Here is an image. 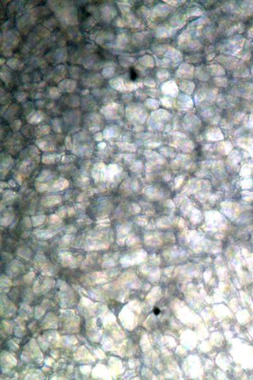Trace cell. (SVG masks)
I'll list each match as a JSON object with an SVG mask.
<instances>
[{
  "mask_svg": "<svg viewBox=\"0 0 253 380\" xmlns=\"http://www.w3.org/2000/svg\"><path fill=\"white\" fill-rule=\"evenodd\" d=\"M120 108V105L119 103L116 102H111L107 105L103 106L101 109V114L105 117V118L109 120H113L115 119L118 111Z\"/></svg>",
  "mask_w": 253,
  "mask_h": 380,
  "instance_id": "1",
  "label": "cell"
},
{
  "mask_svg": "<svg viewBox=\"0 0 253 380\" xmlns=\"http://www.w3.org/2000/svg\"><path fill=\"white\" fill-rule=\"evenodd\" d=\"M77 81L72 79H65L58 84V88L63 91L71 93L75 91L77 87Z\"/></svg>",
  "mask_w": 253,
  "mask_h": 380,
  "instance_id": "2",
  "label": "cell"
},
{
  "mask_svg": "<svg viewBox=\"0 0 253 380\" xmlns=\"http://www.w3.org/2000/svg\"><path fill=\"white\" fill-rule=\"evenodd\" d=\"M44 112L43 111H33L27 116V122L30 124H38L45 118Z\"/></svg>",
  "mask_w": 253,
  "mask_h": 380,
  "instance_id": "3",
  "label": "cell"
},
{
  "mask_svg": "<svg viewBox=\"0 0 253 380\" xmlns=\"http://www.w3.org/2000/svg\"><path fill=\"white\" fill-rule=\"evenodd\" d=\"M101 13L104 19L106 21H109L115 16L116 12L114 7L110 4H105L101 8Z\"/></svg>",
  "mask_w": 253,
  "mask_h": 380,
  "instance_id": "4",
  "label": "cell"
},
{
  "mask_svg": "<svg viewBox=\"0 0 253 380\" xmlns=\"http://www.w3.org/2000/svg\"><path fill=\"white\" fill-rule=\"evenodd\" d=\"M69 185V182L67 179L60 178L54 182L51 187H49V190H50V191H60L65 189Z\"/></svg>",
  "mask_w": 253,
  "mask_h": 380,
  "instance_id": "5",
  "label": "cell"
},
{
  "mask_svg": "<svg viewBox=\"0 0 253 380\" xmlns=\"http://www.w3.org/2000/svg\"><path fill=\"white\" fill-rule=\"evenodd\" d=\"M102 81V77L98 73L95 74H90L84 78V83L85 85H88L89 87H93L99 84Z\"/></svg>",
  "mask_w": 253,
  "mask_h": 380,
  "instance_id": "6",
  "label": "cell"
},
{
  "mask_svg": "<svg viewBox=\"0 0 253 380\" xmlns=\"http://www.w3.org/2000/svg\"><path fill=\"white\" fill-rule=\"evenodd\" d=\"M61 201V197L58 195L46 196L42 199V204L46 206H51L59 204Z\"/></svg>",
  "mask_w": 253,
  "mask_h": 380,
  "instance_id": "7",
  "label": "cell"
},
{
  "mask_svg": "<svg viewBox=\"0 0 253 380\" xmlns=\"http://www.w3.org/2000/svg\"><path fill=\"white\" fill-rule=\"evenodd\" d=\"M63 101L66 103V105L72 107H77L80 105V98L73 95L65 96L63 98Z\"/></svg>",
  "mask_w": 253,
  "mask_h": 380,
  "instance_id": "8",
  "label": "cell"
},
{
  "mask_svg": "<svg viewBox=\"0 0 253 380\" xmlns=\"http://www.w3.org/2000/svg\"><path fill=\"white\" fill-rule=\"evenodd\" d=\"M110 87L117 91H122L125 88V86L123 83V80L120 78H115L111 79L109 81Z\"/></svg>",
  "mask_w": 253,
  "mask_h": 380,
  "instance_id": "9",
  "label": "cell"
},
{
  "mask_svg": "<svg viewBox=\"0 0 253 380\" xmlns=\"http://www.w3.org/2000/svg\"><path fill=\"white\" fill-rule=\"evenodd\" d=\"M13 165V160L12 159V157L10 156H7V157H4V159H1V173H5L7 172V171L9 170V169L11 168V167Z\"/></svg>",
  "mask_w": 253,
  "mask_h": 380,
  "instance_id": "10",
  "label": "cell"
},
{
  "mask_svg": "<svg viewBox=\"0 0 253 380\" xmlns=\"http://www.w3.org/2000/svg\"><path fill=\"white\" fill-rule=\"evenodd\" d=\"M80 113L79 111H68L65 114V120L66 122L69 123H73L76 122L79 119Z\"/></svg>",
  "mask_w": 253,
  "mask_h": 380,
  "instance_id": "11",
  "label": "cell"
},
{
  "mask_svg": "<svg viewBox=\"0 0 253 380\" xmlns=\"http://www.w3.org/2000/svg\"><path fill=\"white\" fill-rule=\"evenodd\" d=\"M53 178L54 175L51 171L44 170L39 175L38 178V182L44 183V182H48V181L52 180Z\"/></svg>",
  "mask_w": 253,
  "mask_h": 380,
  "instance_id": "12",
  "label": "cell"
},
{
  "mask_svg": "<svg viewBox=\"0 0 253 380\" xmlns=\"http://www.w3.org/2000/svg\"><path fill=\"white\" fill-rule=\"evenodd\" d=\"M33 162L29 159L24 160V161L22 162V163L20 165V171L24 173L29 172L30 170L33 168Z\"/></svg>",
  "mask_w": 253,
  "mask_h": 380,
  "instance_id": "13",
  "label": "cell"
},
{
  "mask_svg": "<svg viewBox=\"0 0 253 380\" xmlns=\"http://www.w3.org/2000/svg\"><path fill=\"white\" fill-rule=\"evenodd\" d=\"M97 60H98L97 58L95 56L90 57L87 58V60H85V62L84 63V66L85 68H87L89 69L94 68V67H97V65L100 64H98Z\"/></svg>",
  "mask_w": 253,
  "mask_h": 380,
  "instance_id": "14",
  "label": "cell"
},
{
  "mask_svg": "<svg viewBox=\"0 0 253 380\" xmlns=\"http://www.w3.org/2000/svg\"><path fill=\"white\" fill-rule=\"evenodd\" d=\"M7 66L12 69L18 70L20 69L23 66V64H22V63L18 58H12L11 59L8 60Z\"/></svg>",
  "mask_w": 253,
  "mask_h": 380,
  "instance_id": "15",
  "label": "cell"
},
{
  "mask_svg": "<svg viewBox=\"0 0 253 380\" xmlns=\"http://www.w3.org/2000/svg\"><path fill=\"white\" fill-rule=\"evenodd\" d=\"M115 73V69L113 66L106 67L102 70L101 75L104 78L110 79L114 76Z\"/></svg>",
  "mask_w": 253,
  "mask_h": 380,
  "instance_id": "16",
  "label": "cell"
},
{
  "mask_svg": "<svg viewBox=\"0 0 253 380\" xmlns=\"http://www.w3.org/2000/svg\"><path fill=\"white\" fill-rule=\"evenodd\" d=\"M103 136L105 138H110L115 137L116 135V129L113 126H108L103 131Z\"/></svg>",
  "mask_w": 253,
  "mask_h": 380,
  "instance_id": "17",
  "label": "cell"
},
{
  "mask_svg": "<svg viewBox=\"0 0 253 380\" xmlns=\"http://www.w3.org/2000/svg\"><path fill=\"white\" fill-rule=\"evenodd\" d=\"M58 156L56 154H45L42 157V162L44 164H51L55 162Z\"/></svg>",
  "mask_w": 253,
  "mask_h": 380,
  "instance_id": "18",
  "label": "cell"
},
{
  "mask_svg": "<svg viewBox=\"0 0 253 380\" xmlns=\"http://www.w3.org/2000/svg\"><path fill=\"white\" fill-rule=\"evenodd\" d=\"M46 216L44 215L33 216L32 217L33 225L34 226H39L40 225H42L44 222L45 220H46Z\"/></svg>",
  "mask_w": 253,
  "mask_h": 380,
  "instance_id": "19",
  "label": "cell"
},
{
  "mask_svg": "<svg viewBox=\"0 0 253 380\" xmlns=\"http://www.w3.org/2000/svg\"><path fill=\"white\" fill-rule=\"evenodd\" d=\"M35 143L40 150L44 151H51V146L48 145L47 142L45 141V140L43 139H38L36 140Z\"/></svg>",
  "mask_w": 253,
  "mask_h": 380,
  "instance_id": "20",
  "label": "cell"
},
{
  "mask_svg": "<svg viewBox=\"0 0 253 380\" xmlns=\"http://www.w3.org/2000/svg\"><path fill=\"white\" fill-rule=\"evenodd\" d=\"M49 95L53 99H57L61 96V90L59 88L51 87L49 90Z\"/></svg>",
  "mask_w": 253,
  "mask_h": 380,
  "instance_id": "21",
  "label": "cell"
},
{
  "mask_svg": "<svg viewBox=\"0 0 253 380\" xmlns=\"http://www.w3.org/2000/svg\"><path fill=\"white\" fill-rule=\"evenodd\" d=\"M13 215L11 213H6L3 216L0 220V223L2 226H7L11 223L13 219Z\"/></svg>",
  "mask_w": 253,
  "mask_h": 380,
  "instance_id": "22",
  "label": "cell"
},
{
  "mask_svg": "<svg viewBox=\"0 0 253 380\" xmlns=\"http://www.w3.org/2000/svg\"><path fill=\"white\" fill-rule=\"evenodd\" d=\"M67 50L65 49H59L56 51V60L59 62H63L67 58Z\"/></svg>",
  "mask_w": 253,
  "mask_h": 380,
  "instance_id": "23",
  "label": "cell"
},
{
  "mask_svg": "<svg viewBox=\"0 0 253 380\" xmlns=\"http://www.w3.org/2000/svg\"><path fill=\"white\" fill-rule=\"evenodd\" d=\"M16 196V193L13 192L12 191H9V190H7V191H4L2 193V197L4 199V200H6L7 201H10L11 199H13Z\"/></svg>",
  "mask_w": 253,
  "mask_h": 380,
  "instance_id": "24",
  "label": "cell"
},
{
  "mask_svg": "<svg viewBox=\"0 0 253 380\" xmlns=\"http://www.w3.org/2000/svg\"><path fill=\"white\" fill-rule=\"evenodd\" d=\"M81 70L77 67H70V76L73 79H78L80 75Z\"/></svg>",
  "mask_w": 253,
  "mask_h": 380,
  "instance_id": "25",
  "label": "cell"
},
{
  "mask_svg": "<svg viewBox=\"0 0 253 380\" xmlns=\"http://www.w3.org/2000/svg\"><path fill=\"white\" fill-rule=\"evenodd\" d=\"M52 123V127L53 130L55 132L57 133H61V126L60 123V120L58 118H55L53 119L51 121Z\"/></svg>",
  "mask_w": 253,
  "mask_h": 380,
  "instance_id": "26",
  "label": "cell"
},
{
  "mask_svg": "<svg viewBox=\"0 0 253 380\" xmlns=\"http://www.w3.org/2000/svg\"><path fill=\"white\" fill-rule=\"evenodd\" d=\"M35 187L39 192H44L49 189V186L47 183L37 182L35 183Z\"/></svg>",
  "mask_w": 253,
  "mask_h": 380,
  "instance_id": "27",
  "label": "cell"
},
{
  "mask_svg": "<svg viewBox=\"0 0 253 380\" xmlns=\"http://www.w3.org/2000/svg\"><path fill=\"white\" fill-rule=\"evenodd\" d=\"M89 119L93 123V125H98V123H100L101 121V117L98 114L96 113H93L90 115Z\"/></svg>",
  "mask_w": 253,
  "mask_h": 380,
  "instance_id": "28",
  "label": "cell"
},
{
  "mask_svg": "<svg viewBox=\"0 0 253 380\" xmlns=\"http://www.w3.org/2000/svg\"><path fill=\"white\" fill-rule=\"evenodd\" d=\"M30 154H31L32 157H34V159H38L39 157V152L38 148H36L34 146H31L30 147Z\"/></svg>",
  "mask_w": 253,
  "mask_h": 380,
  "instance_id": "29",
  "label": "cell"
},
{
  "mask_svg": "<svg viewBox=\"0 0 253 380\" xmlns=\"http://www.w3.org/2000/svg\"><path fill=\"white\" fill-rule=\"evenodd\" d=\"M49 221H50V223L52 224H55L57 225L61 223V218L60 217L56 215V214H53L50 216V218H49Z\"/></svg>",
  "mask_w": 253,
  "mask_h": 380,
  "instance_id": "30",
  "label": "cell"
},
{
  "mask_svg": "<svg viewBox=\"0 0 253 380\" xmlns=\"http://www.w3.org/2000/svg\"><path fill=\"white\" fill-rule=\"evenodd\" d=\"M39 132L44 134V135H47L49 134V132L51 131V127L48 125H42L39 127Z\"/></svg>",
  "mask_w": 253,
  "mask_h": 380,
  "instance_id": "31",
  "label": "cell"
},
{
  "mask_svg": "<svg viewBox=\"0 0 253 380\" xmlns=\"http://www.w3.org/2000/svg\"><path fill=\"white\" fill-rule=\"evenodd\" d=\"M15 97L16 98L17 100L22 102L25 100L27 95L26 93L24 92H18L15 95Z\"/></svg>",
  "mask_w": 253,
  "mask_h": 380,
  "instance_id": "32",
  "label": "cell"
},
{
  "mask_svg": "<svg viewBox=\"0 0 253 380\" xmlns=\"http://www.w3.org/2000/svg\"><path fill=\"white\" fill-rule=\"evenodd\" d=\"M21 126H22V121L19 119H17V120H15V121H13L12 123L11 128L14 131H17L20 129Z\"/></svg>",
  "mask_w": 253,
  "mask_h": 380,
  "instance_id": "33",
  "label": "cell"
},
{
  "mask_svg": "<svg viewBox=\"0 0 253 380\" xmlns=\"http://www.w3.org/2000/svg\"><path fill=\"white\" fill-rule=\"evenodd\" d=\"M97 223L99 225V226H105V227H106V226H109L110 225V221L109 219L103 218L98 221Z\"/></svg>",
  "mask_w": 253,
  "mask_h": 380,
  "instance_id": "34",
  "label": "cell"
},
{
  "mask_svg": "<svg viewBox=\"0 0 253 380\" xmlns=\"http://www.w3.org/2000/svg\"><path fill=\"white\" fill-rule=\"evenodd\" d=\"M105 168H106V166L102 162H97V163H96L94 165V169L99 170V171H102L103 170H105Z\"/></svg>",
  "mask_w": 253,
  "mask_h": 380,
  "instance_id": "35",
  "label": "cell"
},
{
  "mask_svg": "<svg viewBox=\"0 0 253 380\" xmlns=\"http://www.w3.org/2000/svg\"><path fill=\"white\" fill-rule=\"evenodd\" d=\"M65 143L66 148L68 149V150H70L71 148H72V142H71V138H70V136H67L65 138Z\"/></svg>",
  "mask_w": 253,
  "mask_h": 380,
  "instance_id": "36",
  "label": "cell"
},
{
  "mask_svg": "<svg viewBox=\"0 0 253 380\" xmlns=\"http://www.w3.org/2000/svg\"><path fill=\"white\" fill-rule=\"evenodd\" d=\"M93 137H94V139L96 140V141L100 142L103 139L104 136H103V134L101 133V132H98V133H96L94 135Z\"/></svg>",
  "mask_w": 253,
  "mask_h": 380,
  "instance_id": "37",
  "label": "cell"
},
{
  "mask_svg": "<svg viewBox=\"0 0 253 380\" xmlns=\"http://www.w3.org/2000/svg\"><path fill=\"white\" fill-rule=\"evenodd\" d=\"M1 78L2 81H3L5 83V82H7V81H8L9 79H10V76H9L8 73H7V72H3V71H1Z\"/></svg>",
  "mask_w": 253,
  "mask_h": 380,
  "instance_id": "38",
  "label": "cell"
},
{
  "mask_svg": "<svg viewBox=\"0 0 253 380\" xmlns=\"http://www.w3.org/2000/svg\"><path fill=\"white\" fill-rule=\"evenodd\" d=\"M57 215L59 216L60 217H64L65 214H66V210L64 207H60L59 210H57L56 212Z\"/></svg>",
  "mask_w": 253,
  "mask_h": 380,
  "instance_id": "39",
  "label": "cell"
},
{
  "mask_svg": "<svg viewBox=\"0 0 253 380\" xmlns=\"http://www.w3.org/2000/svg\"><path fill=\"white\" fill-rule=\"evenodd\" d=\"M89 130L91 132L96 133L98 132V131H99V130H100V127H99V126L98 125H92L91 127L89 128Z\"/></svg>",
  "mask_w": 253,
  "mask_h": 380,
  "instance_id": "40",
  "label": "cell"
},
{
  "mask_svg": "<svg viewBox=\"0 0 253 380\" xmlns=\"http://www.w3.org/2000/svg\"><path fill=\"white\" fill-rule=\"evenodd\" d=\"M31 221L32 220H30V219L29 218H24V225L26 226V227H31V226H32V222H33V221Z\"/></svg>",
  "mask_w": 253,
  "mask_h": 380,
  "instance_id": "41",
  "label": "cell"
},
{
  "mask_svg": "<svg viewBox=\"0 0 253 380\" xmlns=\"http://www.w3.org/2000/svg\"><path fill=\"white\" fill-rule=\"evenodd\" d=\"M106 147V143L105 142H101L98 145V148L99 150H103Z\"/></svg>",
  "mask_w": 253,
  "mask_h": 380,
  "instance_id": "42",
  "label": "cell"
},
{
  "mask_svg": "<svg viewBox=\"0 0 253 380\" xmlns=\"http://www.w3.org/2000/svg\"><path fill=\"white\" fill-rule=\"evenodd\" d=\"M15 178L16 180L18 182V183H19V184L22 183V180H23V178H22V175L20 174H16V175L15 176Z\"/></svg>",
  "mask_w": 253,
  "mask_h": 380,
  "instance_id": "43",
  "label": "cell"
},
{
  "mask_svg": "<svg viewBox=\"0 0 253 380\" xmlns=\"http://www.w3.org/2000/svg\"><path fill=\"white\" fill-rule=\"evenodd\" d=\"M74 157V156H71V155L67 156H64L63 157V160H65L64 162H69V161H74V159H72V157Z\"/></svg>",
  "mask_w": 253,
  "mask_h": 380,
  "instance_id": "44",
  "label": "cell"
},
{
  "mask_svg": "<svg viewBox=\"0 0 253 380\" xmlns=\"http://www.w3.org/2000/svg\"><path fill=\"white\" fill-rule=\"evenodd\" d=\"M116 22V25L119 26V27H120V28H121V27H124L125 25L124 21L122 20H121L120 19H117Z\"/></svg>",
  "mask_w": 253,
  "mask_h": 380,
  "instance_id": "45",
  "label": "cell"
},
{
  "mask_svg": "<svg viewBox=\"0 0 253 380\" xmlns=\"http://www.w3.org/2000/svg\"><path fill=\"white\" fill-rule=\"evenodd\" d=\"M68 214H69V215L70 216H73L75 214V211L73 207H70L69 209L68 210Z\"/></svg>",
  "mask_w": 253,
  "mask_h": 380,
  "instance_id": "46",
  "label": "cell"
},
{
  "mask_svg": "<svg viewBox=\"0 0 253 380\" xmlns=\"http://www.w3.org/2000/svg\"><path fill=\"white\" fill-rule=\"evenodd\" d=\"M80 93H81V95H82L87 96L90 93V91L87 89H84V90H82V91H81Z\"/></svg>",
  "mask_w": 253,
  "mask_h": 380,
  "instance_id": "47",
  "label": "cell"
},
{
  "mask_svg": "<svg viewBox=\"0 0 253 380\" xmlns=\"http://www.w3.org/2000/svg\"><path fill=\"white\" fill-rule=\"evenodd\" d=\"M8 185H10V187H16L15 182V181L11 180H10L8 182Z\"/></svg>",
  "mask_w": 253,
  "mask_h": 380,
  "instance_id": "48",
  "label": "cell"
},
{
  "mask_svg": "<svg viewBox=\"0 0 253 380\" xmlns=\"http://www.w3.org/2000/svg\"><path fill=\"white\" fill-rule=\"evenodd\" d=\"M8 187V184H7V183H5V182H1V191H2V189H3V188H6V187Z\"/></svg>",
  "mask_w": 253,
  "mask_h": 380,
  "instance_id": "49",
  "label": "cell"
},
{
  "mask_svg": "<svg viewBox=\"0 0 253 380\" xmlns=\"http://www.w3.org/2000/svg\"><path fill=\"white\" fill-rule=\"evenodd\" d=\"M5 62H6L5 58H1V59H0V64H1V66H2L4 64V63H5Z\"/></svg>",
  "mask_w": 253,
  "mask_h": 380,
  "instance_id": "50",
  "label": "cell"
},
{
  "mask_svg": "<svg viewBox=\"0 0 253 380\" xmlns=\"http://www.w3.org/2000/svg\"><path fill=\"white\" fill-rule=\"evenodd\" d=\"M154 313H155V314H156V315H158V314H159L160 313V310L159 309H155L154 310Z\"/></svg>",
  "mask_w": 253,
  "mask_h": 380,
  "instance_id": "51",
  "label": "cell"
}]
</instances>
